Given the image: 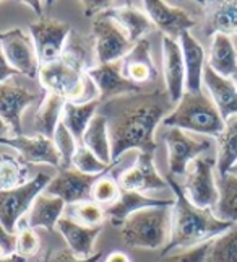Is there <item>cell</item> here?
Listing matches in <instances>:
<instances>
[{
	"instance_id": "1",
	"label": "cell",
	"mask_w": 237,
	"mask_h": 262,
	"mask_svg": "<svg viewBox=\"0 0 237 262\" xmlns=\"http://www.w3.org/2000/svg\"><path fill=\"white\" fill-rule=\"evenodd\" d=\"M172 106L166 88L127 95L103 103L99 114L107 119L114 163L129 150L154 155V130L169 116Z\"/></svg>"
},
{
	"instance_id": "2",
	"label": "cell",
	"mask_w": 237,
	"mask_h": 262,
	"mask_svg": "<svg viewBox=\"0 0 237 262\" xmlns=\"http://www.w3.org/2000/svg\"><path fill=\"white\" fill-rule=\"evenodd\" d=\"M166 183L174 192L176 204L172 207L171 238L166 248L162 249L161 256L205 245V243L221 236L234 225L220 220L211 209H200V207L194 205L187 199L184 187L177 183L174 176L169 174L166 178Z\"/></svg>"
},
{
	"instance_id": "3",
	"label": "cell",
	"mask_w": 237,
	"mask_h": 262,
	"mask_svg": "<svg viewBox=\"0 0 237 262\" xmlns=\"http://www.w3.org/2000/svg\"><path fill=\"white\" fill-rule=\"evenodd\" d=\"M166 127H176L180 130H190L206 137H220L224 129V119L221 117L213 99L208 98L203 90L197 93L185 92L176 107L162 121Z\"/></svg>"
},
{
	"instance_id": "4",
	"label": "cell",
	"mask_w": 237,
	"mask_h": 262,
	"mask_svg": "<svg viewBox=\"0 0 237 262\" xmlns=\"http://www.w3.org/2000/svg\"><path fill=\"white\" fill-rule=\"evenodd\" d=\"M172 207H150L132 213L121 227V236L129 248L164 249L171 238Z\"/></svg>"
},
{
	"instance_id": "5",
	"label": "cell",
	"mask_w": 237,
	"mask_h": 262,
	"mask_svg": "<svg viewBox=\"0 0 237 262\" xmlns=\"http://www.w3.org/2000/svg\"><path fill=\"white\" fill-rule=\"evenodd\" d=\"M39 83L48 93L59 95L67 101L85 103L83 95L88 92V75L86 72L72 64L70 60L60 57L52 64L39 67Z\"/></svg>"
},
{
	"instance_id": "6",
	"label": "cell",
	"mask_w": 237,
	"mask_h": 262,
	"mask_svg": "<svg viewBox=\"0 0 237 262\" xmlns=\"http://www.w3.org/2000/svg\"><path fill=\"white\" fill-rule=\"evenodd\" d=\"M51 181L49 174L38 173L20 187L0 191V227L8 233H15L20 219L31 209L34 199L45 191Z\"/></svg>"
},
{
	"instance_id": "7",
	"label": "cell",
	"mask_w": 237,
	"mask_h": 262,
	"mask_svg": "<svg viewBox=\"0 0 237 262\" xmlns=\"http://www.w3.org/2000/svg\"><path fill=\"white\" fill-rule=\"evenodd\" d=\"M91 30H93L96 44L98 66L115 64V62L122 60L135 46L121 26L106 13H101L94 18L91 23Z\"/></svg>"
},
{
	"instance_id": "8",
	"label": "cell",
	"mask_w": 237,
	"mask_h": 262,
	"mask_svg": "<svg viewBox=\"0 0 237 262\" xmlns=\"http://www.w3.org/2000/svg\"><path fill=\"white\" fill-rule=\"evenodd\" d=\"M164 143L168 147V161L171 176L187 174L188 165L200 155L213 147V140L208 137L194 139L192 135L176 127H166L162 134Z\"/></svg>"
},
{
	"instance_id": "9",
	"label": "cell",
	"mask_w": 237,
	"mask_h": 262,
	"mask_svg": "<svg viewBox=\"0 0 237 262\" xmlns=\"http://www.w3.org/2000/svg\"><path fill=\"white\" fill-rule=\"evenodd\" d=\"M215 166L216 160L211 157H200L194 160L187 169L184 192L188 201L200 209H213L220 199L218 184L213 174Z\"/></svg>"
},
{
	"instance_id": "10",
	"label": "cell",
	"mask_w": 237,
	"mask_h": 262,
	"mask_svg": "<svg viewBox=\"0 0 237 262\" xmlns=\"http://www.w3.org/2000/svg\"><path fill=\"white\" fill-rule=\"evenodd\" d=\"M30 31L38 54L39 67H42L62 57L72 28L70 25L54 18H41L30 26Z\"/></svg>"
},
{
	"instance_id": "11",
	"label": "cell",
	"mask_w": 237,
	"mask_h": 262,
	"mask_svg": "<svg viewBox=\"0 0 237 262\" xmlns=\"http://www.w3.org/2000/svg\"><path fill=\"white\" fill-rule=\"evenodd\" d=\"M0 48L16 74L36 78L39 74V62L33 38H30L21 28H12L0 33Z\"/></svg>"
},
{
	"instance_id": "12",
	"label": "cell",
	"mask_w": 237,
	"mask_h": 262,
	"mask_svg": "<svg viewBox=\"0 0 237 262\" xmlns=\"http://www.w3.org/2000/svg\"><path fill=\"white\" fill-rule=\"evenodd\" d=\"M101 176L103 174H98V176L85 174V173H80V171H77L74 168L59 169L57 176L52 178V181L48 184L44 192L62 199V201L65 202V205L91 201V191H93V186Z\"/></svg>"
},
{
	"instance_id": "13",
	"label": "cell",
	"mask_w": 237,
	"mask_h": 262,
	"mask_svg": "<svg viewBox=\"0 0 237 262\" xmlns=\"http://www.w3.org/2000/svg\"><path fill=\"white\" fill-rule=\"evenodd\" d=\"M88 78L93 82V85L99 92V99L101 104L112 101L115 98L127 96V95H135L141 93L143 88L132 83L130 80H127L122 72L121 64H103V66H94L86 72Z\"/></svg>"
},
{
	"instance_id": "14",
	"label": "cell",
	"mask_w": 237,
	"mask_h": 262,
	"mask_svg": "<svg viewBox=\"0 0 237 262\" xmlns=\"http://www.w3.org/2000/svg\"><path fill=\"white\" fill-rule=\"evenodd\" d=\"M141 7L153 21L154 28H158L164 33V36L172 39L180 38L185 31L197 25V21L185 10L168 5L161 0H145L141 2Z\"/></svg>"
},
{
	"instance_id": "15",
	"label": "cell",
	"mask_w": 237,
	"mask_h": 262,
	"mask_svg": "<svg viewBox=\"0 0 237 262\" xmlns=\"http://www.w3.org/2000/svg\"><path fill=\"white\" fill-rule=\"evenodd\" d=\"M36 98L38 95L34 92L15 82L0 83V117L10 125L13 137L23 135L21 116L26 107L36 101Z\"/></svg>"
},
{
	"instance_id": "16",
	"label": "cell",
	"mask_w": 237,
	"mask_h": 262,
	"mask_svg": "<svg viewBox=\"0 0 237 262\" xmlns=\"http://www.w3.org/2000/svg\"><path fill=\"white\" fill-rule=\"evenodd\" d=\"M117 183L121 189L140 194L147 191L164 189L168 186L166 179L159 176L156 166H154L153 153H138L135 163L127 171H124Z\"/></svg>"
},
{
	"instance_id": "17",
	"label": "cell",
	"mask_w": 237,
	"mask_h": 262,
	"mask_svg": "<svg viewBox=\"0 0 237 262\" xmlns=\"http://www.w3.org/2000/svg\"><path fill=\"white\" fill-rule=\"evenodd\" d=\"M162 46V74H164V86L171 98L172 104H177L182 96H184L185 88V66H184V56H182L180 44L162 36L161 39Z\"/></svg>"
},
{
	"instance_id": "18",
	"label": "cell",
	"mask_w": 237,
	"mask_h": 262,
	"mask_svg": "<svg viewBox=\"0 0 237 262\" xmlns=\"http://www.w3.org/2000/svg\"><path fill=\"white\" fill-rule=\"evenodd\" d=\"M0 145H7L15 148L20 153L23 163H44L60 169V157L54 140L42 137V135H18V137L0 139Z\"/></svg>"
},
{
	"instance_id": "19",
	"label": "cell",
	"mask_w": 237,
	"mask_h": 262,
	"mask_svg": "<svg viewBox=\"0 0 237 262\" xmlns=\"http://www.w3.org/2000/svg\"><path fill=\"white\" fill-rule=\"evenodd\" d=\"M122 75L135 85L151 83L158 78V70L151 57V46L147 38L135 42V46L127 56L118 60Z\"/></svg>"
},
{
	"instance_id": "20",
	"label": "cell",
	"mask_w": 237,
	"mask_h": 262,
	"mask_svg": "<svg viewBox=\"0 0 237 262\" xmlns=\"http://www.w3.org/2000/svg\"><path fill=\"white\" fill-rule=\"evenodd\" d=\"M174 204L176 199H156L121 189V197L117 199V202L104 209V212L114 227H122L124 222L135 212L150 209V207H174Z\"/></svg>"
},
{
	"instance_id": "21",
	"label": "cell",
	"mask_w": 237,
	"mask_h": 262,
	"mask_svg": "<svg viewBox=\"0 0 237 262\" xmlns=\"http://www.w3.org/2000/svg\"><path fill=\"white\" fill-rule=\"evenodd\" d=\"M104 13L121 26L133 44L143 39L145 36L154 30V25L150 20V16L145 13V10L141 12V8H138L135 4L118 2Z\"/></svg>"
},
{
	"instance_id": "22",
	"label": "cell",
	"mask_w": 237,
	"mask_h": 262,
	"mask_svg": "<svg viewBox=\"0 0 237 262\" xmlns=\"http://www.w3.org/2000/svg\"><path fill=\"white\" fill-rule=\"evenodd\" d=\"M59 233L65 239L68 249L80 259H88L93 256V248L99 234L103 233V227H83L63 215L57 222Z\"/></svg>"
},
{
	"instance_id": "23",
	"label": "cell",
	"mask_w": 237,
	"mask_h": 262,
	"mask_svg": "<svg viewBox=\"0 0 237 262\" xmlns=\"http://www.w3.org/2000/svg\"><path fill=\"white\" fill-rule=\"evenodd\" d=\"M203 85L208 88L213 103L224 121L227 117L237 114V86L232 78L218 75L206 64L203 70Z\"/></svg>"
},
{
	"instance_id": "24",
	"label": "cell",
	"mask_w": 237,
	"mask_h": 262,
	"mask_svg": "<svg viewBox=\"0 0 237 262\" xmlns=\"http://www.w3.org/2000/svg\"><path fill=\"white\" fill-rule=\"evenodd\" d=\"M179 44L184 56L185 66V88L190 93L202 92L203 70H205V51L192 34L185 31L179 38Z\"/></svg>"
},
{
	"instance_id": "25",
	"label": "cell",
	"mask_w": 237,
	"mask_h": 262,
	"mask_svg": "<svg viewBox=\"0 0 237 262\" xmlns=\"http://www.w3.org/2000/svg\"><path fill=\"white\" fill-rule=\"evenodd\" d=\"M205 36L237 34V2H203Z\"/></svg>"
},
{
	"instance_id": "26",
	"label": "cell",
	"mask_w": 237,
	"mask_h": 262,
	"mask_svg": "<svg viewBox=\"0 0 237 262\" xmlns=\"http://www.w3.org/2000/svg\"><path fill=\"white\" fill-rule=\"evenodd\" d=\"M65 202L62 199L51 195L48 192H41L34 199L30 209L28 225L34 228H44L48 231H54L57 227V222L62 219V213L65 212Z\"/></svg>"
},
{
	"instance_id": "27",
	"label": "cell",
	"mask_w": 237,
	"mask_h": 262,
	"mask_svg": "<svg viewBox=\"0 0 237 262\" xmlns=\"http://www.w3.org/2000/svg\"><path fill=\"white\" fill-rule=\"evenodd\" d=\"M99 107H101V99L99 98H94L86 103H74V101L65 103L60 122L70 130V134L74 135L75 140L78 142V145H81L83 134L88 127V124L91 122V119L98 114L96 111Z\"/></svg>"
},
{
	"instance_id": "28",
	"label": "cell",
	"mask_w": 237,
	"mask_h": 262,
	"mask_svg": "<svg viewBox=\"0 0 237 262\" xmlns=\"http://www.w3.org/2000/svg\"><path fill=\"white\" fill-rule=\"evenodd\" d=\"M67 99L54 93H45L39 104V110L34 116V130L36 135L52 139L56 134L57 125L62 121V113L65 107Z\"/></svg>"
},
{
	"instance_id": "29",
	"label": "cell",
	"mask_w": 237,
	"mask_h": 262,
	"mask_svg": "<svg viewBox=\"0 0 237 262\" xmlns=\"http://www.w3.org/2000/svg\"><path fill=\"white\" fill-rule=\"evenodd\" d=\"M81 145L89 148L94 155L106 165H112V148L111 137H109V125L107 119L103 114H96L83 134Z\"/></svg>"
},
{
	"instance_id": "30",
	"label": "cell",
	"mask_w": 237,
	"mask_h": 262,
	"mask_svg": "<svg viewBox=\"0 0 237 262\" xmlns=\"http://www.w3.org/2000/svg\"><path fill=\"white\" fill-rule=\"evenodd\" d=\"M208 66L218 75L231 78L237 72V52L229 36L218 33L213 36L211 51H209Z\"/></svg>"
},
{
	"instance_id": "31",
	"label": "cell",
	"mask_w": 237,
	"mask_h": 262,
	"mask_svg": "<svg viewBox=\"0 0 237 262\" xmlns=\"http://www.w3.org/2000/svg\"><path fill=\"white\" fill-rule=\"evenodd\" d=\"M237 163V114L227 117L224 129L218 137V176H226Z\"/></svg>"
},
{
	"instance_id": "32",
	"label": "cell",
	"mask_w": 237,
	"mask_h": 262,
	"mask_svg": "<svg viewBox=\"0 0 237 262\" xmlns=\"http://www.w3.org/2000/svg\"><path fill=\"white\" fill-rule=\"evenodd\" d=\"M93 56H96V44L93 36H85L72 31L62 57L70 60L72 64L81 67L85 72H88L89 69L94 67Z\"/></svg>"
},
{
	"instance_id": "33",
	"label": "cell",
	"mask_w": 237,
	"mask_h": 262,
	"mask_svg": "<svg viewBox=\"0 0 237 262\" xmlns=\"http://www.w3.org/2000/svg\"><path fill=\"white\" fill-rule=\"evenodd\" d=\"M220 199L215 207V215L223 222L237 223V176L226 174L218 178Z\"/></svg>"
},
{
	"instance_id": "34",
	"label": "cell",
	"mask_w": 237,
	"mask_h": 262,
	"mask_svg": "<svg viewBox=\"0 0 237 262\" xmlns=\"http://www.w3.org/2000/svg\"><path fill=\"white\" fill-rule=\"evenodd\" d=\"M28 183V166L16 157L0 155V191L20 187Z\"/></svg>"
},
{
	"instance_id": "35",
	"label": "cell",
	"mask_w": 237,
	"mask_h": 262,
	"mask_svg": "<svg viewBox=\"0 0 237 262\" xmlns=\"http://www.w3.org/2000/svg\"><path fill=\"white\" fill-rule=\"evenodd\" d=\"M206 262H237V223L211 241Z\"/></svg>"
},
{
	"instance_id": "36",
	"label": "cell",
	"mask_w": 237,
	"mask_h": 262,
	"mask_svg": "<svg viewBox=\"0 0 237 262\" xmlns=\"http://www.w3.org/2000/svg\"><path fill=\"white\" fill-rule=\"evenodd\" d=\"M68 219L74 222L83 225V227H103V222L106 219V212L101 205H98L93 201H85V202H78V204H72L65 207Z\"/></svg>"
},
{
	"instance_id": "37",
	"label": "cell",
	"mask_w": 237,
	"mask_h": 262,
	"mask_svg": "<svg viewBox=\"0 0 237 262\" xmlns=\"http://www.w3.org/2000/svg\"><path fill=\"white\" fill-rule=\"evenodd\" d=\"M114 165L115 163H112V165L103 163V161L85 145H78L75 155H74V161H72V168L80 171V173L91 174V176L106 174L114 168Z\"/></svg>"
},
{
	"instance_id": "38",
	"label": "cell",
	"mask_w": 237,
	"mask_h": 262,
	"mask_svg": "<svg viewBox=\"0 0 237 262\" xmlns=\"http://www.w3.org/2000/svg\"><path fill=\"white\" fill-rule=\"evenodd\" d=\"M52 140H54V145H56L57 153L60 157V169H70L72 161H74V155L78 148V142L75 140V137L70 134V130L62 122L57 125Z\"/></svg>"
},
{
	"instance_id": "39",
	"label": "cell",
	"mask_w": 237,
	"mask_h": 262,
	"mask_svg": "<svg viewBox=\"0 0 237 262\" xmlns=\"http://www.w3.org/2000/svg\"><path fill=\"white\" fill-rule=\"evenodd\" d=\"M118 197H121V186L109 173L99 178L93 186V191H91V201L104 207V209L115 204Z\"/></svg>"
},
{
	"instance_id": "40",
	"label": "cell",
	"mask_w": 237,
	"mask_h": 262,
	"mask_svg": "<svg viewBox=\"0 0 237 262\" xmlns=\"http://www.w3.org/2000/svg\"><path fill=\"white\" fill-rule=\"evenodd\" d=\"M39 251V238L28 223H21L16 233V254L28 259L38 254Z\"/></svg>"
},
{
	"instance_id": "41",
	"label": "cell",
	"mask_w": 237,
	"mask_h": 262,
	"mask_svg": "<svg viewBox=\"0 0 237 262\" xmlns=\"http://www.w3.org/2000/svg\"><path fill=\"white\" fill-rule=\"evenodd\" d=\"M209 246H211V241L205 243V245H200L197 248L187 249V251H179L168 256H161L159 259L153 262H206Z\"/></svg>"
},
{
	"instance_id": "42",
	"label": "cell",
	"mask_w": 237,
	"mask_h": 262,
	"mask_svg": "<svg viewBox=\"0 0 237 262\" xmlns=\"http://www.w3.org/2000/svg\"><path fill=\"white\" fill-rule=\"evenodd\" d=\"M101 256H103L101 252H96V254H93L88 259H80L67 248V249H59L56 254H52L45 259V262H99Z\"/></svg>"
},
{
	"instance_id": "43",
	"label": "cell",
	"mask_w": 237,
	"mask_h": 262,
	"mask_svg": "<svg viewBox=\"0 0 237 262\" xmlns=\"http://www.w3.org/2000/svg\"><path fill=\"white\" fill-rule=\"evenodd\" d=\"M83 5V12L86 16H98L104 13L106 10H109L111 7L115 5V2H107V0H94V2H81Z\"/></svg>"
},
{
	"instance_id": "44",
	"label": "cell",
	"mask_w": 237,
	"mask_h": 262,
	"mask_svg": "<svg viewBox=\"0 0 237 262\" xmlns=\"http://www.w3.org/2000/svg\"><path fill=\"white\" fill-rule=\"evenodd\" d=\"M0 248H4L8 256L16 252V234L8 233L4 227H0Z\"/></svg>"
},
{
	"instance_id": "45",
	"label": "cell",
	"mask_w": 237,
	"mask_h": 262,
	"mask_svg": "<svg viewBox=\"0 0 237 262\" xmlns=\"http://www.w3.org/2000/svg\"><path fill=\"white\" fill-rule=\"evenodd\" d=\"M15 74H16V70L10 67V64L7 62L4 52H2V48H0V83L7 82V78H10Z\"/></svg>"
},
{
	"instance_id": "46",
	"label": "cell",
	"mask_w": 237,
	"mask_h": 262,
	"mask_svg": "<svg viewBox=\"0 0 237 262\" xmlns=\"http://www.w3.org/2000/svg\"><path fill=\"white\" fill-rule=\"evenodd\" d=\"M104 262H132L130 257L122 251H112L111 254H107Z\"/></svg>"
},
{
	"instance_id": "47",
	"label": "cell",
	"mask_w": 237,
	"mask_h": 262,
	"mask_svg": "<svg viewBox=\"0 0 237 262\" xmlns=\"http://www.w3.org/2000/svg\"><path fill=\"white\" fill-rule=\"evenodd\" d=\"M8 137H13V132L2 117H0V139H8Z\"/></svg>"
},
{
	"instance_id": "48",
	"label": "cell",
	"mask_w": 237,
	"mask_h": 262,
	"mask_svg": "<svg viewBox=\"0 0 237 262\" xmlns=\"http://www.w3.org/2000/svg\"><path fill=\"white\" fill-rule=\"evenodd\" d=\"M0 262H26V259L15 252V254L5 256V257H0Z\"/></svg>"
},
{
	"instance_id": "49",
	"label": "cell",
	"mask_w": 237,
	"mask_h": 262,
	"mask_svg": "<svg viewBox=\"0 0 237 262\" xmlns=\"http://www.w3.org/2000/svg\"><path fill=\"white\" fill-rule=\"evenodd\" d=\"M229 173H231V174H234V176H237V163L232 166V169L229 171ZM229 173H227V174H229Z\"/></svg>"
},
{
	"instance_id": "50",
	"label": "cell",
	"mask_w": 237,
	"mask_h": 262,
	"mask_svg": "<svg viewBox=\"0 0 237 262\" xmlns=\"http://www.w3.org/2000/svg\"><path fill=\"white\" fill-rule=\"evenodd\" d=\"M231 78L234 80V83H235V86H237V72H235V74H234V75H232Z\"/></svg>"
},
{
	"instance_id": "51",
	"label": "cell",
	"mask_w": 237,
	"mask_h": 262,
	"mask_svg": "<svg viewBox=\"0 0 237 262\" xmlns=\"http://www.w3.org/2000/svg\"><path fill=\"white\" fill-rule=\"evenodd\" d=\"M44 262H45V260H44Z\"/></svg>"
}]
</instances>
